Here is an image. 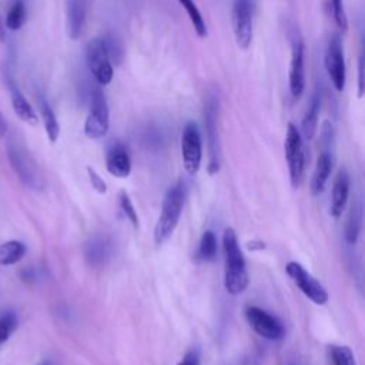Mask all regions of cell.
Instances as JSON below:
<instances>
[{
	"instance_id": "cb8c5ba5",
	"label": "cell",
	"mask_w": 365,
	"mask_h": 365,
	"mask_svg": "<svg viewBox=\"0 0 365 365\" xmlns=\"http://www.w3.org/2000/svg\"><path fill=\"white\" fill-rule=\"evenodd\" d=\"M26 17H27L26 3L23 0H14L6 17V27L13 31L20 30L26 23Z\"/></svg>"
},
{
	"instance_id": "d6986e66",
	"label": "cell",
	"mask_w": 365,
	"mask_h": 365,
	"mask_svg": "<svg viewBox=\"0 0 365 365\" xmlns=\"http://www.w3.org/2000/svg\"><path fill=\"white\" fill-rule=\"evenodd\" d=\"M110 254H111V242L104 235H94L86 244L84 257L88 265L91 267L103 265L110 258Z\"/></svg>"
},
{
	"instance_id": "7c38bea8",
	"label": "cell",
	"mask_w": 365,
	"mask_h": 365,
	"mask_svg": "<svg viewBox=\"0 0 365 365\" xmlns=\"http://www.w3.org/2000/svg\"><path fill=\"white\" fill-rule=\"evenodd\" d=\"M287 274L292 278L301 292L308 297L314 304L324 305L328 301V292L319 281H317L299 262L289 261L285 265Z\"/></svg>"
},
{
	"instance_id": "f546056e",
	"label": "cell",
	"mask_w": 365,
	"mask_h": 365,
	"mask_svg": "<svg viewBox=\"0 0 365 365\" xmlns=\"http://www.w3.org/2000/svg\"><path fill=\"white\" fill-rule=\"evenodd\" d=\"M120 207H121L124 215L133 224V227L137 228L138 227V215H137V211H135V208H134V205H133V202H131V200H130V197L125 191L120 192Z\"/></svg>"
},
{
	"instance_id": "8d00e7d4",
	"label": "cell",
	"mask_w": 365,
	"mask_h": 365,
	"mask_svg": "<svg viewBox=\"0 0 365 365\" xmlns=\"http://www.w3.org/2000/svg\"><path fill=\"white\" fill-rule=\"evenodd\" d=\"M285 365H302L299 361H295V359H292V361H288Z\"/></svg>"
},
{
	"instance_id": "8fae6325",
	"label": "cell",
	"mask_w": 365,
	"mask_h": 365,
	"mask_svg": "<svg viewBox=\"0 0 365 365\" xmlns=\"http://www.w3.org/2000/svg\"><path fill=\"white\" fill-rule=\"evenodd\" d=\"M289 93L294 100H298L305 88V47L304 40L298 33L291 37V61L288 74Z\"/></svg>"
},
{
	"instance_id": "484cf974",
	"label": "cell",
	"mask_w": 365,
	"mask_h": 365,
	"mask_svg": "<svg viewBox=\"0 0 365 365\" xmlns=\"http://www.w3.org/2000/svg\"><path fill=\"white\" fill-rule=\"evenodd\" d=\"M217 237L211 230L202 232L200 245H198V257L202 261H212L217 257Z\"/></svg>"
},
{
	"instance_id": "4fadbf2b",
	"label": "cell",
	"mask_w": 365,
	"mask_h": 365,
	"mask_svg": "<svg viewBox=\"0 0 365 365\" xmlns=\"http://www.w3.org/2000/svg\"><path fill=\"white\" fill-rule=\"evenodd\" d=\"M245 318L254 332L264 339L278 341L284 336V327L279 319L259 307L248 305L245 308Z\"/></svg>"
},
{
	"instance_id": "1f68e13d",
	"label": "cell",
	"mask_w": 365,
	"mask_h": 365,
	"mask_svg": "<svg viewBox=\"0 0 365 365\" xmlns=\"http://www.w3.org/2000/svg\"><path fill=\"white\" fill-rule=\"evenodd\" d=\"M87 173H88L91 185H93L98 192H101V194L107 192V184L104 182V180H103L91 167H87Z\"/></svg>"
},
{
	"instance_id": "44dd1931",
	"label": "cell",
	"mask_w": 365,
	"mask_h": 365,
	"mask_svg": "<svg viewBox=\"0 0 365 365\" xmlns=\"http://www.w3.org/2000/svg\"><path fill=\"white\" fill-rule=\"evenodd\" d=\"M38 110H40L44 130H46V134H47L50 143H56L60 135V125H58V121L56 118V114H54L51 106L43 96L38 97Z\"/></svg>"
},
{
	"instance_id": "836d02e7",
	"label": "cell",
	"mask_w": 365,
	"mask_h": 365,
	"mask_svg": "<svg viewBox=\"0 0 365 365\" xmlns=\"http://www.w3.org/2000/svg\"><path fill=\"white\" fill-rule=\"evenodd\" d=\"M364 57L359 56L358 58V97L361 98L364 96V90H365V77H364Z\"/></svg>"
},
{
	"instance_id": "8992f818",
	"label": "cell",
	"mask_w": 365,
	"mask_h": 365,
	"mask_svg": "<svg viewBox=\"0 0 365 365\" xmlns=\"http://www.w3.org/2000/svg\"><path fill=\"white\" fill-rule=\"evenodd\" d=\"M108 127H110V111H108L107 98L101 91V88L96 87L91 93L90 111L84 121V134L91 140H97L107 134Z\"/></svg>"
},
{
	"instance_id": "5bb4252c",
	"label": "cell",
	"mask_w": 365,
	"mask_h": 365,
	"mask_svg": "<svg viewBox=\"0 0 365 365\" xmlns=\"http://www.w3.org/2000/svg\"><path fill=\"white\" fill-rule=\"evenodd\" d=\"M88 9L90 0H67V31L70 38L77 40L81 37Z\"/></svg>"
},
{
	"instance_id": "6da1fadb",
	"label": "cell",
	"mask_w": 365,
	"mask_h": 365,
	"mask_svg": "<svg viewBox=\"0 0 365 365\" xmlns=\"http://www.w3.org/2000/svg\"><path fill=\"white\" fill-rule=\"evenodd\" d=\"M224 250V287L231 295H240L248 287V272L237 234L232 228H225L222 234Z\"/></svg>"
},
{
	"instance_id": "ffe728a7",
	"label": "cell",
	"mask_w": 365,
	"mask_h": 365,
	"mask_svg": "<svg viewBox=\"0 0 365 365\" xmlns=\"http://www.w3.org/2000/svg\"><path fill=\"white\" fill-rule=\"evenodd\" d=\"M321 111V93L319 90H315V93L311 97V103L308 106V110L305 111L302 121H301V135L305 140H312L317 128H318V117Z\"/></svg>"
},
{
	"instance_id": "d590c367",
	"label": "cell",
	"mask_w": 365,
	"mask_h": 365,
	"mask_svg": "<svg viewBox=\"0 0 365 365\" xmlns=\"http://www.w3.org/2000/svg\"><path fill=\"white\" fill-rule=\"evenodd\" d=\"M6 40V30H4V24L0 19V43H3Z\"/></svg>"
},
{
	"instance_id": "7a4b0ae2",
	"label": "cell",
	"mask_w": 365,
	"mask_h": 365,
	"mask_svg": "<svg viewBox=\"0 0 365 365\" xmlns=\"http://www.w3.org/2000/svg\"><path fill=\"white\" fill-rule=\"evenodd\" d=\"M7 157L11 164V168L20 178V181L31 188V190H41L44 187V180L41 173L37 167V163L31 157L30 151L20 140L19 135L11 134L7 140Z\"/></svg>"
},
{
	"instance_id": "83f0119b",
	"label": "cell",
	"mask_w": 365,
	"mask_h": 365,
	"mask_svg": "<svg viewBox=\"0 0 365 365\" xmlns=\"http://www.w3.org/2000/svg\"><path fill=\"white\" fill-rule=\"evenodd\" d=\"M329 356L332 365H356L354 354L349 346L344 345H331Z\"/></svg>"
},
{
	"instance_id": "d6a6232c",
	"label": "cell",
	"mask_w": 365,
	"mask_h": 365,
	"mask_svg": "<svg viewBox=\"0 0 365 365\" xmlns=\"http://www.w3.org/2000/svg\"><path fill=\"white\" fill-rule=\"evenodd\" d=\"M177 365H201V356L198 349L188 351Z\"/></svg>"
},
{
	"instance_id": "9c48e42d",
	"label": "cell",
	"mask_w": 365,
	"mask_h": 365,
	"mask_svg": "<svg viewBox=\"0 0 365 365\" xmlns=\"http://www.w3.org/2000/svg\"><path fill=\"white\" fill-rule=\"evenodd\" d=\"M324 64L334 88L336 91H344L345 81H346V68H345L342 40L339 34H334L328 40L325 56H324Z\"/></svg>"
},
{
	"instance_id": "d4e9b609",
	"label": "cell",
	"mask_w": 365,
	"mask_h": 365,
	"mask_svg": "<svg viewBox=\"0 0 365 365\" xmlns=\"http://www.w3.org/2000/svg\"><path fill=\"white\" fill-rule=\"evenodd\" d=\"M178 3L187 11V14L191 20V24H192L195 33L198 34V37H205L207 36V24L204 21V17H202L200 9L194 3V0H178Z\"/></svg>"
},
{
	"instance_id": "e0dca14e",
	"label": "cell",
	"mask_w": 365,
	"mask_h": 365,
	"mask_svg": "<svg viewBox=\"0 0 365 365\" xmlns=\"http://www.w3.org/2000/svg\"><path fill=\"white\" fill-rule=\"evenodd\" d=\"M6 81L10 90V98H11V107L16 113V115L23 120L24 123H29L31 125L37 124L38 117L34 111V108L31 107V104L27 101V98L21 94V91L19 90V87L16 86L13 77L10 74H6Z\"/></svg>"
},
{
	"instance_id": "3957f363",
	"label": "cell",
	"mask_w": 365,
	"mask_h": 365,
	"mask_svg": "<svg viewBox=\"0 0 365 365\" xmlns=\"http://www.w3.org/2000/svg\"><path fill=\"white\" fill-rule=\"evenodd\" d=\"M184 198L185 190L181 182H177L175 185L168 188L163 200L161 212L154 228V241L157 245L164 244L177 228L184 207Z\"/></svg>"
},
{
	"instance_id": "5b68a950",
	"label": "cell",
	"mask_w": 365,
	"mask_h": 365,
	"mask_svg": "<svg viewBox=\"0 0 365 365\" xmlns=\"http://www.w3.org/2000/svg\"><path fill=\"white\" fill-rule=\"evenodd\" d=\"M299 130L295 124L289 123L287 127L284 148H285V158L288 163L289 180L294 188H298L304 180V170H305V151H304V141Z\"/></svg>"
},
{
	"instance_id": "ac0fdd59",
	"label": "cell",
	"mask_w": 365,
	"mask_h": 365,
	"mask_svg": "<svg viewBox=\"0 0 365 365\" xmlns=\"http://www.w3.org/2000/svg\"><path fill=\"white\" fill-rule=\"evenodd\" d=\"M331 171H332V154L329 148H322V151L317 158L315 170L311 180V192L314 195H318L324 191L328 182V178L331 175Z\"/></svg>"
},
{
	"instance_id": "2e32d148",
	"label": "cell",
	"mask_w": 365,
	"mask_h": 365,
	"mask_svg": "<svg viewBox=\"0 0 365 365\" xmlns=\"http://www.w3.org/2000/svg\"><path fill=\"white\" fill-rule=\"evenodd\" d=\"M349 188H351V180H349V174L346 173V170H339L334 185H332V195H331V207H329V212L331 215L338 220L348 202V197H349Z\"/></svg>"
},
{
	"instance_id": "9a60e30c",
	"label": "cell",
	"mask_w": 365,
	"mask_h": 365,
	"mask_svg": "<svg viewBox=\"0 0 365 365\" xmlns=\"http://www.w3.org/2000/svg\"><path fill=\"white\" fill-rule=\"evenodd\" d=\"M106 167L107 171L117 177L125 178L131 173V160L127 148L121 143L113 144L106 154Z\"/></svg>"
},
{
	"instance_id": "f1b7e54d",
	"label": "cell",
	"mask_w": 365,
	"mask_h": 365,
	"mask_svg": "<svg viewBox=\"0 0 365 365\" xmlns=\"http://www.w3.org/2000/svg\"><path fill=\"white\" fill-rule=\"evenodd\" d=\"M17 315L13 311H4L0 314V345L4 344L17 328Z\"/></svg>"
},
{
	"instance_id": "603a6c76",
	"label": "cell",
	"mask_w": 365,
	"mask_h": 365,
	"mask_svg": "<svg viewBox=\"0 0 365 365\" xmlns=\"http://www.w3.org/2000/svg\"><path fill=\"white\" fill-rule=\"evenodd\" d=\"M26 251V245L17 240L0 244V265H11L19 262L24 257Z\"/></svg>"
},
{
	"instance_id": "4316f807",
	"label": "cell",
	"mask_w": 365,
	"mask_h": 365,
	"mask_svg": "<svg viewBox=\"0 0 365 365\" xmlns=\"http://www.w3.org/2000/svg\"><path fill=\"white\" fill-rule=\"evenodd\" d=\"M101 38H103L104 47H106V50H107V54H108L111 63H113L114 66L121 64L123 57H124V48H123V44H121L120 38H118L117 36L111 34V33L101 36Z\"/></svg>"
},
{
	"instance_id": "e575fe53",
	"label": "cell",
	"mask_w": 365,
	"mask_h": 365,
	"mask_svg": "<svg viewBox=\"0 0 365 365\" xmlns=\"http://www.w3.org/2000/svg\"><path fill=\"white\" fill-rule=\"evenodd\" d=\"M6 131H7V123H6V120H4V117L0 111V138L6 134Z\"/></svg>"
},
{
	"instance_id": "7402d4cb",
	"label": "cell",
	"mask_w": 365,
	"mask_h": 365,
	"mask_svg": "<svg viewBox=\"0 0 365 365\" xmlns=\"http://www.w3.org/2000/svg\"><path fill=\"white\" fill-rule=\"evenodd\" d=\"M361 227H362V207H361V202L356 201L355 204H352L346 218V224H345V241L348 244L354 245L358 241Z\"/></svg>"
},
{
	"instance_id": "74e56055",
	"label": "cell",
	"mask_w": 365,
	"mask_h": 365,
	"mask_svg": "<svg viewBox=\"0 0 365 365\" xmlns=\"http://www.w3.org/2000/svg\"><path fill=\"white\" fill-rule=\"evenodd\" d=\"M37 365H54L51 361H43V362H40V364H37Z\"/></svg>"
},
{
	"instance_id": "277c9868",
	"label": "cell",
	"mask_w": 365,
	"mask_h": 365,
	"mask_svg": "<svg viewBox=\"0 0 365 365\" xmlns=\"http://www.w3.org/2000/svg\"><path fill=\"white\" fill-rule=\"evenodd\" d=\"M218 113L220 96L208 91L204 101V131L208 147V173L215 174L220 168V143H218Z\"/></svg>"
},
{
	"instance_id": "30bf717a",
	"label": "cell",
	"mask_w": 365,
	"mask_h": 365,
	"mask_svg": "<svg viewBox=\"0 0 365 365\" xmlns=\"http://www.w3.org/2000/svg\"><path fill=\"white\" fill-rule=\"evenodd\" d=\"M252 0H234L232 3V30L235 43L241 50H247L252 41Z\"/></svg>"
},
{
	"instance_id": "ba28073f",
	"label": "cell",
	"mask_w": 365,
	"mask_h": 365,
	"mask_svg": "<svg viewBox=\"0 0 365 365\" xmlns=\"http://www.w3.org/2000/svg\"><path fill=\"white\" fill-rule=\"evenodd\" d=\"M181 157L185 171L190 175H195L201 167L202 160V143L201 133L194 121H187L181 134Z\"/></svg>"
},
{
	"instance_id": "52a82bcc",
	"label": "cell",
	"mask_w": 365,
	"mask_h": 365,
	"mask_svg": "<svg viewBox=\"0 0 365 365\" xmlns=\"http://www.w3.org/2000/svg\"><path fill=\"white\" fill-rule=\"evenodd\" d=\"M86 64L88 71L100 86H107L113 80V63L107 54L101 37H96L87 44Z\"/></svg>"
},
{
	"instance_id": "4dcf8cb0",
	"label": "cell",
	"mask_w": 365,
	"mask_h": 365,
	"mask_svg": "<svg viewBox=\"0 0 365 365\" xmlns=\"http://www.w3.org/2000/svg\"><path fill=\"white\" fill-rule=\"evenodd\" d=\"M331 6H332V16H334L336 26L339 27L341 31H346L348 30V19H346L345 7H344V0H331Z\"/></svg>"
}]
</instances>
